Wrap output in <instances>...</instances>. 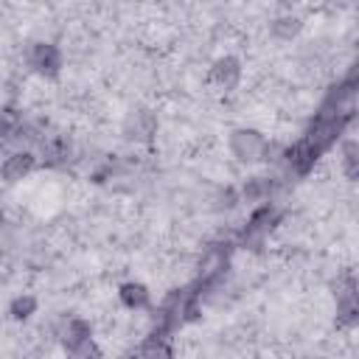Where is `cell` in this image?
<instances>
[{"label": "cell", "mask_w": 359, "mask_h": 359, "mask_svg": "<svg viewBox=\"0 0 359 359\" xmlns=\"http://www.w3.org/2000/svg\"><path fill=\"white\" fill-rule=\"evenodd\" d=\"M280 219H283V213H280V208H278L275 202L255 205L252 213L247 216L244 227H241L238 236L233 238V244H236V247H244V250H258V247L269 238V233L280 224Z\"/></svg>", "instance_id": "obj_1"}, {"label": "cell", "mask_w": 359, "mask_h": 359, "mask_svg": "<svg viewBox=\"0 0 359 359\" xmlns=\"http://www.w3.org/2000/svg\"><path fill=\"white\" fill-rule=\"evenodd\" d=\"M353 123V112L348 115H331V112H317L303 135L306 143H311L320 154H325L328 149H334L345 135H348V126Z\"/></svg>", "instance_id": "obj_2"}, {"label": "cell", "mask_w": 359, "mask_h": 359, "mask_svg": "<svg viewBox=\"0 0 359 359\" xmlns=\"http://www.w3.org/2000/svg\"><path fill=\"white\" fill-rule=\"evenodd\" d=\"M269 146V137L255 129V126H236L227 137V149L230 154L241 163V165H255L264 163V151Z\"/></svg>", "instance_id": "obj_3"}, {"label": "cell", "mask_w": 359, "mask_h": 359, "mask_svg": "<svg viewBox=\"0 0 359 359\" xmlns=\"http://www.w3.org/2000/svg\"><path fill=\"white\" fill-rule=\"evenodd\" d=\"M356 70H348V76H342L339 81H334L325 90V98L320 104V112H331V115H348L353 112V101H356Z\"/></svg>", "instance_id": "obj_4"}, {"label": "cell", "mask_w": 359, "mask_h": 359, "mask_svg": "<svg viewBox=\"0 0 359 359\" xmlns=\"http://www.w3.org/2000/svg\"><path fill=\"white\" fill-rule=\"evenodd\" d=\"M28 67L36 76H42V79H56L62 73V67H65L62 48L53 45V42H45V39L31 42V48H28Z\"/></svg>", "instance_id": "obj_5"}, {"label": "cell", "mask_w": 359, "mask_h": 359, "mask_svg": "<svg viewBox=\"0 0 359 359\" xmlns=\"http://www.w3.org/2000/svg\"><path fill=\"white\" fill-rule=\"evenodd\" d=\"M320 157H323V154H320L311 143H306V140L300 137V140H294L292 146H283L278 163H280L292 177H306V174H311V168L317 165Z\"/></svg>", "instance_id": "obj_6"}, {"label": "cell", "mask_w": 359, "mask_h": 359, "mask_svg": "<svg viewBox=\"0 0 359 359\" xmlns=\"http://www.w3.org/2000/svg\"><path fill=\"white\" fill-rule=\"evenodd\" d=\"M157 115L146 107H137V109H129L123 123H121V132L126 140L132 143H149L154 135H157Z\"/></svg>", "instance_id": "obj_7"}, {"label": "cell", "mask_w": 359, "mask_h": 359, "mask_svg": "<svg viewBox=\"0 0 359 359\" xmlns=\"http://www.w3.org/2000/svg\"><path fill=\"white\" fill-rule=\"evenodd\" d=\"M241 76H244V65H241V59H238V56H233V53H224V56L213 59L210 73H208L210 84H213V87H219V90H224V93L236 90V87H238V81H241Z\"/></svg>", "instance_id": "obj_8"}, {"label": "cell", "mask_w": 359, "mask_h": 359, "mask_svg": "<svg viewBox=\"0 0 359 359\" xmlns=\"http://www.w3.org/2000/svg\"><path fill=\"white\" fill-rule=\"evenodd\" d=\"M36 165H39V160H36L34 151H25V149L11 151V154H6L3 163H0V180H3L6 185H17V182L28 180Z\"/></svg>", "instance_id": "obj_9"}, {"label": "cell", "mask_w": 359, "mask_h": 359, "mask_svg": "<svg viewBox=\"0 0 359 359\" xmlns=\"http://www.w3.org/2000/svg\"><path fill=\"white\" fill-rule=\"evenodd\" d=\"M359 320V300H356V280L348 275L342 283H337V325L353 328Z\"/></svg>", "instance_id": "obj_10"}, {"label": "cell", "mask_w": 359, "mask_h": 359, "mask_svg": "<svg viewBox=\"0 0 359 359\" xmlns=\"http://www.w3.org/2000/svg\"><path fill=\"white\" fill-rule=\"evenodd\" d=\"M56 337L65 351H76V348L93 342V325L84 317H65L56 328Z\"/></svg>", "instance_id": "obj_11"}, {"label": "cell", "mask_w": 359, "mask_h": 359, "mask_svg": "<svg viewBox=\"0 0 359 359\" xmlns=\"http://www.w3.org/2000/svg\"><path fill=\"white\" fill-rule=\"evenodd\" d=\"M70 154H73V149H70V140H67L65 135H48V137H42L39 146H36V160H39L42 165H48V168L65 165V163L70 160Z\"/></svg>", "instance_id": "obj_12"}, {"label": "cell", "mask_w": 359, "mask_h": 359, "mask_svg": "<svg viewBox=\"0 0 359 359\" xmlns=\"http://www.w3.org/2000/svg\"><path fill=\"white\" fill-rule=\"evenodd\" d=\"M275 188H278V182H275L272 177L255 174V177H247V180L238 185V199H241V202H250L252 208H255V205H264V202H275V199H272Z\"/></svg>", "instance_id": "obj_13"}, {"label": "cell", "mask_w": 359, "mask_h": 359, "mask_svg": "<svg viewBox=\"0 0 359 359\" xmlns=\"http://www.w3.org/2000/svg\"><path fill=\"white\" fill-rule=\"evenodd\" d=\"M118 300H121L126 309H132V311H143V309L151 306V292H149V286L140 283V280H126V283L118 286Z\"/></svg>", "instance_id": "obj_14"}, {"label": "cell", "mask_w": 359, "mask_h": 359, "mask_svg": "<svg viewBox=\"0 0 359 359\" xmlns=\"http://www.w3.org/2000/svg\"><path fill=\"white\" fill-rule=\"evenodd\" d=\"M137 356L140 359H174V345H171V337L163 334V331H151L140 348H137Z\"/></svg>", "instance_id": "obj_15"}, {"label": "cell", "mask_w": 359, "mask_h": 359, "mask_svg": "<svg viewBox=\"0 0 359 359\" xmlns=\"http://www.w3.org/2000/svg\"><path fill=\"white\" fill-rule=\"evenodd\" d=\"M300 31H303V20L297 14H280L269 22V34L278 42H292V39L300 36Z\"/></svg>", "instance_id": "obj_16"}, {"label": "cell", "mask_w": 359, "mask_h": 359, "mask_svg": "<svg viewBox=\"0 0 359 359\" xmlns=\"http://www.w3.org/2000/svg\"><path fill=\"white\" fill-rule=\"evenodd\" d=\"M339 165H342V174L351 182L359 177V143H356V137H342L339 140Z\"/></svg>", "instance_id": "obj_17"}, {"label": "cell", "mask_w": 359, "mask_h": 359, "mask_svg": "<svg viewBox=\"0 0 359 359\" xmlns=\"http://www.w3.org/2000/svg\"><path fill=\"white\" fill-rule=\"evenodd\" d=\"M36 309H39V300H36L34 294L22 292V294L11 297V303H8V317L17 320V323H25V320H31V317L36 314Z\"/></svg>", "instance_id": "obj_18"}, {"label": "cell", "mask_w": 359, "mask_h": 359, "mask_svg": "<svg viewBox=\"0 0 359 359\" xmlns=\"http://www.w3.org/2000/svg\"><path fill=\"white\" fill-rule=\"evenodd\" d=\"M238 202H241L238 199V188H233V185H227V188H222L216 194V210H233Z\"/></svg>", "instance_id": "obj_19"}, {"label": "cell", "mask_w": 359, "mask_h": 359, "mask_svg": "<svg viewBox=\"0 0 359 359\" xmlns=\"http://www.w3.org/2000/svg\"><path fill=\"white\" fill-rule=\"evenodd\" d=\"M67 359H104V353H101V348L95 342H87V345H81L76 351H67Z\"/></svg>", "instance_id": "obj_20"}, {"label": "cell", "mask_w": 359, "mask_h": 359, "mask_svg": "<svg viewBox=\"0 0 359 359\" xmlns=\"http://www.w3.org/2000/svg\"><path fill=\"white\" fill-rule=\"evenodd\" d=\"M3 224H6V210L0 208V227H3Z\"/></svg>", "instance_id": "obj_21"}]
</instances>
